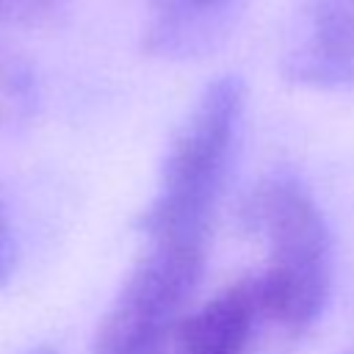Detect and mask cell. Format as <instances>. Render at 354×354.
<instances>
[{"instance_id":"6da1fadb","label":"cell","mask_w":354,"mask_h":354,"mask_svg":"<svg viewBox=\"0 0 354 354\" xmlns=\"http://www.w3.org/2000/svg\"><path fill=\"white\" fill-rule=\"evenodd\" d=\"M246 227L266 243V266L254 274L263 321L301 337L324 313L332 290V241L310 188L277 171L260 180L243 205Z\"/></svg>"},{"instance_id":"7a4b0ae2","label":"cell","mask_w":354,"mask_h":354,"mask_svg":"<svg viewBox=\"0 0 354 354\" xmlns=\"http://www.w3.org/2000/svg\"><path fill=\"white\" fill-rule=\"evenodd\" d=\"M246 86L221 75L196 97L174 133L152 202L141 216L144 241H207L243 124Z\"/></svg>"},{"instance_id":"3957f363","label":"cell","mask_w":354,"mask_h":354,"mask_svg":"<svg viewBox=\"0 0 354 354\" xmlns=\"http://www.w3.org/2000/svg\"><path fill=\"white\" fill-rule=\"evenodd\" d=\"M205 263V241H144L136 266L97 324L91 354H155L188 313Z\"/></svg>"},{"instance_id":"277c9868","label":"cell","mask_w":354,"mask_h":354,"mask_svg":"<svg viewBox=\"0 0 354 354\" xmlns=\"http://www.w3.org/2000/svg\"><path fill=\"white\" fill-rule=\"evenodd\" d=\"M282 69L315 91L354 88V0H299Z\"/></svg>"},{"instance_id":"5b68a950","label":"cell","mask_w":354,"mask_h":354,"mask_svg":"<svg viewBox=\"0 0 354 354\" xmlns=\"http://www.w3.org/2000/svg\"><path fill=\"white\" fill-rule=\"evenodd\" d=\"M263 321L254 277H241L188 310L155 354H246Z\"/></svg>"},{"instance_id":"8992f818","label":"cell","mask_w":354,"mask_h":354,"mask_svg":"<svg viewBox=\"0 0 354 354\" xmlns=\"http://www.w3.org/2000/svg\"><path fill=\"white\" fill-rule=\"evenodd\" d=\"M243 0H147L141 50L160 61H191L216 50Z\"/></svg>"},{"instance_id":"52a82bcc","label":"cell","mask_w":354,"mask_h":354,"mask_svg":"<svg viewBox=\"0 0 354 354\" xmlns=\"http://www.w3.org/2000/svg\"><path fill=\"white\" fill-rule=\"evenodd\" d=\"M36 77L30 66L0 44V133L22 124L36 108Z\"/></svg>"},{"instance_id":"ba28073f","label":"cell","mask_w":354,"mask_h":354,"mask_svg":"<svg viewBox=\"0 0 354 354\" xmlns=\"http://www.w3.org/2000/svg\"><path fill=\"white\" fill-rule=\"evenodd\" d=\"M61 0H0V28H36L58 11Z\"/></svg>"},{"instance_id":"9c48e42d","label":"cell","mask_w":354,"mask_h":354,"mask_svg":"<svg viewBox=\"0 0 354 354\" xmlns=\"http://www.w3.org/2000/svg\"><path fill=\"white\" fill-rule=\"evenodd\" d=\"M8 266H11V227H8V218L0 202V282H6Z\"/></svg>"},{"instance_id":"30bf717a","label":"cell","mask_w":354,"mask_h":354,"mask_svg":"<svg viewBox=\"0 0 354 354\" xmlns=\"http://www.w3.org/2000/svg\"><path fill=\"white\" fill-rule=\"evenodd\" d=\"M28 354H58V351L50 348V346H39V348H33V351H28Z\"/></svg>"}]
</instances>
